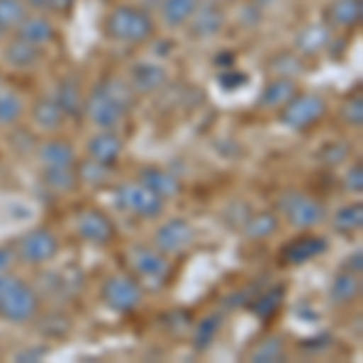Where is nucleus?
<instances>
[{"label":"nucleus","mask_w":363,"mask_h":363,"mask_svg":"<svg viewBox=\"0 0 363 363\" xmlns=\"http://www.w3.org/2000/svg\"><path fill=\"white\" fill-rule=\"evenodd\" d=\"M136 97L138 95L131 90V85L126 80L116 78V75H104L90 90V95L85 97L83 114L92 126L114 131L133 109Z\"/></svg>","instance_id":"1"},{"label":"nucleus","mask_w":363,"mask_h":363,"mask_svg":"<svg viewBox=\"0 0 363 363\" xmlns=\"http://www.w3.org/2000/svg\"><path fill=\"white\" fill-rule=\"evenodd\" d=\"M102 32L107 39L128 46H140L155 37V20L145 8L138 5H119L104 17Z\"/></svg>","instance_id":"2"},{"label":"nucleus","mask_w":363,"mask_h":363,"mask_svg":"<svg viewBox=\"0 0 363 363\" xmlns=\"http://www.w3.org/2000/svg\"><path fill=\"white\" fill-rule=\"evenodd\" d=\"M39 310H42V298L27 281L0 274V318L13 325H25L37 318Z\"/></svg>","instance_id":"3"},{"label":"nucleus","mask_w":363,"mask_h":363,"mask_svg":"<svg viewBox=\"0 0 363 363\" xmlns=\"http://www.w3.org/2000/svg\"><path fill=\"white\" fill-rule=\"evenodd\" d=\"M124 262L131 272V277L140 286H148L153 291H160L172 277V264L169 257L162 255L160 250L148 247V245H131L124 252Z\"/></svg>","instance_id":"4"},{"label":"nucleus","mask_w":363,"mask_h":363,"mask_svg":"<svg viewBox=\"0 0 363 363\" xmlns=\"http://www.w3.org/2000/svg\"><path fill=\"white\" fill-rule=\"evenodd\" d=\"M277 211L296 230H313L327 220V206L318 196L301 189H286L277 199Z\"/></svg>","instance_id":"5"},{"label":"nucleus","mask_w":363,"mask_h":363,"mask_svg":"<svg viewBox=\"0 0 363 363\" xmlns=\"http://www.w3.org/2000/svg\"><path fill=\"white\" fill-rule=\"evenodd\" d=\"M99 298L112 313L116 315H131L136 313L143 303V286L138 284L131 274H112L102 281V289H99Z\"/></svg>","instance_id":"6"},{"label":"nucleus","mask_w":363,"mask_h":363,"mask_svg":"<svg viewBox=\"0 0 363 363\" xmlns=\"http://www.w3.org/2000/svg\"><path fill=\"white\" fill-rule=\"evenodd\" d=\"M327 102L322 95L315 92H298V95L279 109V121L291 131H308V128L318 126L327 116Z\"/></svg>","instance_id":"7"},{"label":"nucleus","mask_w":363,"mask_h":363,"mask_svg":"<svg viewBox=\"0 0 363 363\" xmlns=\"http://www.w3.org/2000/svg\"><path fill=\"white\" fill-rule=\"evenodd\" d=\"M17 262L29 267H42L49 264L51 259H56V255L61 252V242L58 235L51 228H34V230L25 233L17 242L13 245Z\"/></svg>","instance_id":"8"},{"label":"nucleus","mask_w":363,"mask_h":363,"mask_svg":"<svg viewBox=\"0 0 363 363\" xmlns=\"http://www.w3.org/2000/svg\"><path fill=\"white\" fill-rule=\"evenodd\" d=\"M114 199L121 211H126V213L136 216V218H143V220L157 218V216L165 211V199L157 196L155 191H150L148 186L138 184V182L116 186Z\"/></svg>","instance_id":"9"},{"label":"nucleus","mask_w":363,"mask_h":363,"mask_svg":"<svg viewBox=\"0 0 363 363\" xmlns=\"http://www.w3.org/2000/svg\"><path fill=\"white\" fill-rule=\"evenodd\" d=\"M75 233H78V238L85 240V242L97 245V247H104V245L114 242L116 225H114V220L104 213V211L83 208L78 216H75Z\"/></svg>","instance_id":"10"},{"label":"nucleus","mask_w":363,"mask_h":363,"mask_svg":"<svg viewBox=\"0 0 363 363\" xmlns=\"http://www.w3.org/2000/svg\"><path fill=\"white\" fill-rule=\"evenodd\" d=\"M194 245V228L184 218H169L165 220L153 235V247L160 250L167 257H179L191 250Z\"/></svg>","instance_id":"11"},{"label":"nucleus","mask_w":363,"mask_h":363,"mask_svg":"<svg viewBox=\"0 0 363 363\" xmlns=\"http://www.w3.org/2000/svg\"><path fill=\"white\" fill-rule=\"evenodd\" d=\"M225 5L216 3V0H201L184 27L189 29L191 39H213L225 29Z\"/></svg>","instance_id":"12"},{"label":"nucleus","mask_w":363,"mask_h":363,"mask_svg":"<svg viewBox=\"0 0 363 363\" xmlns=\"http://www.w3.org/2000/svg\"><path fill=\"white\" fill-rule=\"evenodd\" d=\"M325 252H327L325 238L303 230V235H298L296 240H289V242L281 247L279 259L284 267H301V264H306V262L315 259V257L325 255Z\"/></svg>","instance_id":"13"},{"label":"nucleus","mask_w":363,"mask_h":363,"mask_svg":"<svg viewBox=\"0 0 363 363\" xmlns=\"http://www.w3.org/2000/svg\"><path fill=\"white\" fill-rule=\"evenodd\" d=\"M169 75L167 68L155 61H140L133 63L131 73H128V85L136 95H155V92L165 90Z\"/></svg>","instance_id":"14"},{"label":"nucleus","mask_w":363,"mask_h":363,"mask_svg":"<svg viewBox=\"0 0 363 363\" xmlns=\"http://www.w3.org/2000/svg\"><path fill=\"white\" fill-rule=\"evenodd\" d=\"M121 155H124V138L109 128H99L95 136L87 140V157L90 160L114 167Z\"/></svg>","instance_id":"15"},{"label":"nucleus","mask_w":363,"mask_h":363,"mask_svg":"<svg viewBox=\"0 0 363 363\" xmlns=\"http://www.w3.org/2000/svg\"><path fill=\"white\" fill-rule=\"evenodd\" d=\"M54 99L58 102V107L63 109L66 119H80L85 109V95L78 75H63L54 90Z\"/></svg>","instance_id":"16"},{"label":"nucleus","mask_w":363,"mask_h":363,"mask_svg":"<svg viewBox=\"0 0 363 363\" xmlns=\"http://www.w3.org/2000/svg\"><path fill=\"white\" fill-rule=\"evenodd\" d=\"M363 20V0H332L325 8V25L330 29H356Z\"/></svg>","instance_id":"17"},{"label":"nucleus","mask_w":363,"mask_h":363,"mask_svg":"<svg viewBox=\"0 0 363 363\" xmlns=\"http://www.w3.org/2000/svg\"><path fill=\"white\" fill-rule=\"evenodd\" d=\"M15 37L42 49V46H49L56 39V25L44 13H27L25 20L17 25Z\"/></svg>","instance_id":"18"},{"label":"nucleus","mask_w":363,"mask_h":363,"mask_svg":"<svg viewBox=\"0 0 363 363\" xmlns=\"http://www.w3.org/2000/svg\"><path fill=\"white\" fill-rule=\"evenodd\" d=\"M136 179H138V184L148 186L150 191H155V194L162 199H174V196H179V191H182V182L177 174L157 165L143 167Z\"/></svg>","instance_id":"19"},{"label":"nucleus","mask_w":363,"mask_h":363,"mask_svg":"<svg viewBox=\"0 0 363 363\" xmlns=\"http://www.w3.org/2000/svg\"><path fill=\"white\" fill-rule=\"evenodd\" d=\"M296 95H298V83L294 78H272L264 85V90H262L257 104H259V109H264V112H279V109H284Z\"/></svg>","instance_id":"20"},{"label":"nucleus","mask_w":363,"mask_h":363,"mask_svg":"<svg viewBox=\"0 0 363 363\" xmlns=\"http://www.w3.org/2000/svg\"><path fill=\"white\" fill-rule=\"evenodd\" d=\"M332 37H335V29H330L325 25V22H318V25H306L301 29V32L296 34V51L301 54L303 58L308 56H318L320 51H327V46H330Z\"/></svg>","instance_id":"21"},{"label":"nucleus","mask_w":363,"mask_h":363,"mask_svg":"<svg viewBox=\"0 0 363 363\" xmlns=\"http://www.w3.org/2000/svg\"><path fill=\"white\" fill-rule=\"evenodd\" d=\"M32 121L39 131L56 133L66 124V114H63V109L58 107V102L54 97H39L37 102L32 104Z\"/></svg>","instance_id":"22"},{"label":"nucleus","mask_w":363,"mask_h":363,"mask_svg":"<svg viewBox=\"0 0 363 363\" xmlns=\"http://www.w3.org/2000/svg\"><path fill=\"white\" fill-rule=\"evenodd\" d=\"M327 296H330V303L337 308L351 306L361 298V277L351 272H339L335 279H332L330 289H327Z\"/></svg>","instance_id":"23"},{"label":"nucleus","mask_w":363,"mask_h":363,"mask_svg":"<svg viewBox=\"0 0 363 363\" xmlns=\"http://www.w3.org/2000/svg\"><path fill=\"white\" fill-rule=\"evenodd\" d=\"M39 162L44 167H66L78 162V153H75L73 143L66 138H49L39 145Z\"/></svg>","instance_id":"24"},{"label":"nucleus","mask_w":363,"mask_h":363,"mask_svg":"<svg viewBox=\"0 0 363 363\" xmlns=\"http://www.w3.org/2000/svg\"><path fill=\"white\" fill-rule=\"evenodd\" d=\"M3 58L8 66H13L17 70H29L34 68L39 61H42V49L34 44L25 42V39L15 37L5 44V51H3Z\"/></svg>","instance_id":"25"},{"label":"nucleus","mask_w":363,"mask_h":363,"mask_svg":"<svg viewBox=\"0 0 363 363\" xmlns=\"http://www.w3.org/2000/svg\"><path fill=\"white\" fill-rule=\"evenodd\" d=\"M267 68L272 70L274 78H294L296 75H303L308 68L306 58H303L298 51H279L267 61Z\"/></svg>","instance_id":"26"},{"label":"nucleus","mask_w":363,"mask_h":363,"mask_svg":"<svg viewBox=\"0 0 363 363\" xmlns=\"http://www.w3.org/2000/svg\"><path fill=\"white\" fill-rule=\"evenodd\" d=\"M42 179H44V184L49 186L51 191H58V194H73V191L80 186L78 167H75V165L44 167Z\"/></svg>","instance_id":"27"},{"label":"nucleus","mask_w":363,"mask_h":363,"mask_svg":"<svg viewBox=\"0 0 363 363\" xmlns=\"http://www.w3.org/2000/svg\"><path fill=\"white\" fill-rule=\"evenodd\" d=\"M201 0H162L160 3V17L169 29H179L189 22Z\"/></svg>","instance_id":"28"},{"label":"nucleus","mask_w":363,"mask_h":363,"mask_svg":"<svg viewBox=\"0 0 363 363\" xmlns=\"http://www.w3.org/2000/svg\"><path fill=\"white\" fill-rule=\"evenodd\" d=\"M279 225L281 223H279L277 213H272V211H262V213L247 216L242 230L250 240H269L272 235H277Z\"/></svg>","instance_id":"29"},{"label":"nucleus","mask_w":363,"mask_h":363,"mask_svg":"<svg viewBox=\"0 0 363 363\" xmlns=\"http://www.w3.org/2000/svg\"><path fill=\"white\" fill-rule=\"evenodd\" d=\"M284 298H286L284 286H274V289L264 291V294L257 298V301H252L250 313L255 315V318L269 322L281 310V306H284Z\"/></svg>","instance_id":"30"},{"label":"nucleus","mask_w":363,"mask_h":363,"mask_svg":"<svg viewBox=\"0 0 363 363\" xmlns=\"http://www.w3.org/2000/svg\"><path fill=\"white\" fill-rule=\"evenodd\" d=\"M335 230L339 235H354L363 228V203L361 201H354V203H347L342 206L335 213Z\"/></svg>","instance_id":"31"},{"label":"nucleus","mask_w":363,"mask_h":363,"mask_svg":"<svg viewBox=\"0 0 363 363\" xmlns=\"http://www.w3.org/2000/svg\"><path fill=\"white\" fill-rule=\"evenodd\" d=\"M247 359L252 363H277L289 359V349H286L284 339L281 337H269L264 342H259L255 349L250 351Z\"/></svg>","instance_id":"32"},{"label":"nucleus","mask_w":363,"mask_h":363,"mask_svg":"<svg viewBox=\"0 0 363 363\" xmlns=\"http://www.w3.org/2000/svg\"><path fill=\"white\" fill-rule=\"evenodd\" d=\"M78 177H80V184L90 186V189H102V186H107L109 182H112L114 167L102 165V162H97V160H87L78 167Z\"/></svg>","instance_id":"33"},{"label":"nucleus","mask_w":363,"mask_h":363,"mask_svg":"<svg viewBox=\"0 0 363 363\" xmlns=\"http://www.w3.org/2000/svg\"><path fill=\"white\" fill-rule=\"evenodd\" d=\"M25 114V99L15 90H0V126H15Z\"/></svg>","instance_id":"34"},{"label":"nucleus","mask_w":363,"mask_h":363,"mask_svg":"<svg viewBox=\"0 0 363 363\" xmlns=\"http://www.w3.org/2000/svg\"><path fill=\"white\" fill-rule=\"evenodd\" d=\"M220 327H223V318L218 313H211L203 320H199L196 330H194V349L196 351H206L211 344L216 342Z\"/></svg>","instance_id":"35"},{"label":"nucleus","mask_w":363,"mask_h":363,"mask_svg":"<svg viewBox=\"0 0 363 363\" xmlns=\"http://www.w3.org/2000/svg\"><path fill=\"white\" fill-rule=\"evenodd\" d=\"M27 13L25 0H0V32H15Z\"/></svg>","instance_id":"36"},{"label":"nucleus","mask_w":363,"mask_h":363,"mask_svg":"<svg viewBox=\"0 0 363 363\" xmlns=\"http://www.w3.org/2000/svg\"><path fill=\"white\" fill-rule=\"evenodd\" d=\"M339 116H342V121L351 128H361L363 124V97L361 92H351V95L344 99L342 107H339Z\"/></svg>","instance_id":"37"},{"label":"nucleus","mask_w":363,"mask_h":363,"mask_svg":"<svg viewBox=\"0 0 363 363\" xmlns=\"http://www.w3.org/2000/svg\"><path fill=\"white\" fill-rule=\"evenodd\" d=\"M247 73H242V70L238 68H223L218 73V85L223 87V90H238V87L247 85Z\"/></svg>","instance_id":"38"},{"label":"nucleus","mask_w":363,"mask_h":363,"mask_svg":"<svg viewBox=\"0 0 363 363\" xmlns=\"http://www.w3.org/2000/svg\"><path fill=\"white\" fill-rule=\"evenodd\" d=\"M344 189H347L349 194H361V191H363V169H361V162H356V165H351L347 169V174H344Z\"/></svg>","instance_id":"39"},{"label":"nucleus","mask_w":363,"mask_h":363,"mask_svg":"<svg viewBox=\"0 0 363 363\" xmlns=\"http://www.w3.org/2000/svg\"><path fill=\"white\" fill-rule=\"evenodd\" d=\"M15 262H17V255H15L13 245H0V274H8Z\"/></svg>","instance_id":"40"},{"label":"nucleus","mask_w":363,"mask_h":363,"mask_svg":"<svg viewBox=\"0 0 363 363\" xmlns=\"http://www.w3.org/2000/svg\"><path fill=\"white\" fill-rule=\"evenodd\" d=\"M342 269H344V272L359 274V277H361V272H363V252H361V250L351 252L347 259L342 262Z\"/></svg>","instance_id":"41"},{"label":"nucleus","mask_w":363,"mask_h":363,"mask_svg":"<svg viewBox=\"0 0 363 363\" xmlns=\"http://www.w3.org/2000/svg\"><path fill=\"white\" fill-rule=\"evenodd\" d=\"M42 356H46V349L44 347H37V349L22 351V354L17 356V361H39Z\"/></svg>","instance_id":"42"},{"label":"nucleus","mask_w":363,"mask_h":363,"mask_svg":"<svg viewBox=\"0 0 363 363\" xmlns=\"http://www.w3.org/2000/svg\"><path fill=\"white\" fill-rule=\"evenodd\" d=\"M255 5H259V8H267V5H272V3H277V0H252Z\"/></svg>","instance_id":"43"},{"label":"nucleus","mask_w":363,"mask_h":363,"mask_svg":"<svg viewBox=\"0 0 363 363\" xmlns=\"http://www.w3.org/2000/svg\"><path fill=\"white\" fill-rule=\"evenodd\" d=\"M216 3H220V5H230V3H235V0H216Z\"/></svg>","instance_id":"44"}]
</instances>
